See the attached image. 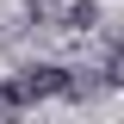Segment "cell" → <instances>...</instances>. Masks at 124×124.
<instances>
[{"label": "cell", "mask_w": 124, "mask_h": 124, "mask_svg": "<svg viewBox=\"0 0 124 124\" xmlns=\"http://www.w3.org/2000/svg\"><path fill=\"white\" fill-rule=\"evenodd\" d=\"M93 19H99V6H93V0H81L75 13H68V25H93Z\"/></svg>", "instance_id": "7a4b0ae2"}, {"label": "cell", "mask_w": 124, "mask_h": 124, "mask_svg": "<svg viewBox=\"0 0 124 124\" xmlns=\"http://www.w3.org/2000/svg\"><path fill=\"white\" fill-rule=\"evenodd\" d=\"M118 62H124V44H118Z\"/></svg>", "instance_id": "3957f363"}, {"label": "cell", "mask_w": 124, "mask_h": 124, "mask_svg": "<svg viewBox=\"0 0 124 124\" xmlns=\"http://www.w3.org/2000/svg\"><path fill=\"white\" fill-rule=\"evenodd\" d=\"M50 93H68V68H50V62H37V68H19L13 81H0V112L37 106V99H50Z\"/></svg>", "instance_id": "6da1fadb"}]
</instances>
